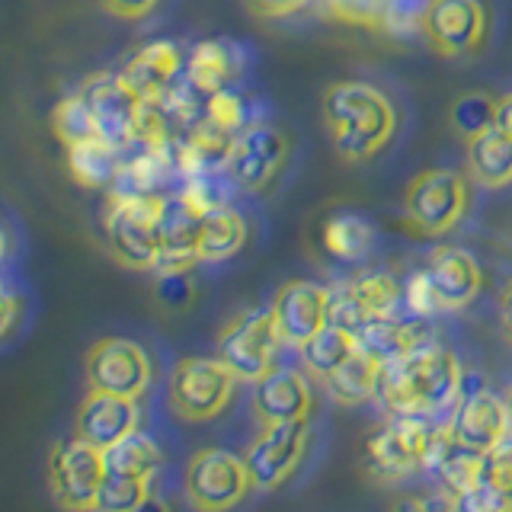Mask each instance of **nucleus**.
I'll list each match as a JSON object with an SVG mask.
<instances>
[{"mask_svg": "<svg viewBox=\"0 0 512 512\" xmlns=\"http://www.w3.org/2000/svg\"><path fill=\"white\" fill-rule=\"evenodd\" d=\"M464 384V368L455 352L439 343H423L388 365H381L378 404L388 413H423L436 420L452 413Z\"/></svg>", "mask_w": 512, "mask_h": 512, "instance_id": "f257e3e1", "label": "nucleus"}, {"mask_svg": "<svg viewBox=\"0 0 512 512\" xmlns=\"http://www.w3.org/2000/svg\"><path fill=\"white\" fill-rule=\"evenodd\" d=\"M320 112H324L333 151L349 164H365L381 154L394 141L400 125L391 96L365 80L330 84L320 100Z\"/></svg>", "mask_w": 512, "mask_h": 512, "instance_id": "f03ea898", "label": "nucleus"}, {"mask_svg": "<svg viewBox=\"0 0 512 512\" xmlns=\"http://www.w3.org/2000/svg\"><path fill=\"white\" fill-rule=\"evenodd\" d=\"M164 208L167 196L151 192H112L103 215V237L116 260L128 269H154L164 250Z\"/></svg>", "mask_w": 512, "mask_h": 512, "instance_id": "7ed1b4c3", "label": "nucleus"}, {"mask_svg": "<svg viewBox=\"0 0 512 512\" xmlns=\"http://www.w3.org/2000/svg\"><path fill=\"white\" fill-rule=\"evenodd\" d=\"M237 375L218 356H192L173 365L170 372V407L186 423H208L228 410Z\"/></svg>", "mask_w": 512, "mask_h": 512, "instance_id": "20e7f679", "label": "nucleus"}, {"mask_svg": "<svg viewBox=\"0 0 512 512\" xmlns=\"http://www.w3.org/2000/svg\"><path fill=\"white\" fill-rule=\"evenodd\" d=\"M279 346H282V336L276 327V317H272V308L240 311L231 324L221 330L215 356L231 368L237 381L256 384L272 365H276Z\"/></svg>", "mask_w": 512, "mask_h": 512, "instance_id": "39448f33", "label": "nucleus"}, {"mask_svg": "<svg viewBox=\"0 0 512 512\" xmlns=\"http://www.w3.org/2000/svg\"><path fill=\"white\" fill-rule=\"evenodd\" d=\"M106 474L109 468L103 448L80 439L77 432L71 439L55 442L52 455H48V484L64 509H93Z\"/></svg>", "mask_w": 512, "mask_h": 512, "instance_id": "423d86ee", "label": "nucleus"}, {"mask_svg": "<svg viewBox=\"0 0 512 512\" xmlns=\"http://www.w3.org/2000/svg\"><path fill=\"white\" fill-rule=\"evenodd\" d=\"M186 496L196 509L224 512L244 503V496L253 490L247 461L224 448H202L186 464Z\"/></svg>", "mask_w": 512, "mask_h": 512, "instance_id": "0eeeda50", "label": "nucleus"}, {"mask_svg": "<svg viewBox=\"0 0 512 512\" xmlns=\"http://www.w3.org/2000/svg\"><path fill=\"white\" fill-rule=\"evenodd\" d=\"M436 420L423 413H391L372 439L365 445V458L372 471L384 480L407 477L423 468L426 448L432 439Z\"/></svg>", "mask_w": 512, "mask_h": 512, "instance_id": "6e6552de", "label": "nucleus"}, {"mask_svg": "<svg viewBox=\"0 0 512 512\" xmlns=\"http://www.w3.org/2000/svg\"><path fill=\"white\" fill-rule=\"evenodd\" d=\"M404 208L426 234H448L468 212V183L458 170H423L410 180Z\"/></svg>", "mask_w": 512, "mask_h": 512, "instance_id": "1a4fd4ad", "label": "nucleus"}, {"mask_svg": "<svg viewBox=\"0 0 512 512\" xmlns=\"http://www.w3.org/2000/svg\"><path fill=\"white\" fill-rule=\"evenodd\" d=\"M84 375L90 391L122 394V397H141L151 384V359L135 340L122 336H106L93 343L84 359Z\"/></svg>", "mask_w": 512, "mask_h": 512, "instance_id": "9d476101", "label": "nucleus"}, {"mask_svg": "<svg viewBox=\"0 0 512 512\" xmlns=\"http://www.w3.org/2000/svg\"><path fill=\"white\" fill-rule=\"evenodd\" d=\"M288 160V135L272 122H247L234 138L228 173L244 192H263Z\"/></svg>", "mask_w": 512, "mask_h": 512, "instance_id": "9b49d317", "label": "nucleus"}, {"mask_svg": "<svg viewBox=\"0 0 512 512\" xmlns=\"http://www.w3.org/2000/svg\"><path fill=\"white\" fill-rule=\"evenodd\" d=\"M490 16L480 0H432L423 36L442 58L477 55L487 42Z\"/></svg>", "mask_w": 512, "mask_h": 512, "instance_id": "f8f14e48", "label": "nucleus"}, {"mask_svg": "<svg viewBox=\"0 0 512 512\" xmlns=\"http://www.w3.org/2000/svg\"><path fill=\"white\" fill-rule=\"evenodd\" d=\"M400 298H404V292H400V282L391 272H368V276L343 279L330 288V324L359 333L372 320L391 317Z\"/></svg>", "mask_w": 512, "mask_h": 512, "instance_id": "ddd939ff", "label": "nucleus"}, {"mask_svg": "<svg viewBox=\"0 0 512 512\" xmlns=\"http://www.w3.org/2000/svg\"><path fill=\"white\" fill-rule=\"evenodd\" d=\"M304 448H308V420L263 426V432L250 442L244 455L253 487L256 490L282 487L301 464Z\"/></svg>", "mask_w": 512, "mask_h": 512, "instance_id": "4468645a", "label": "nucleus"}, {"mask_svg": "<svg viewBox=\"0 0 512 512\" xmlns=\"http://www.w3.org/2000/svg\"><path fill=\"white\" fill-rule=\"evenodd\" d=\"M448 426H452L455 436L477 448V452H493L496 445L509 439V413H506V400L487 391V384H480L477 375L468 381L464 375L461 384V397L455 410L448 413Z\"/></svg>", "mask_w": 512, "mask_h": 512, "instance_id": "2eb2a0df", "label": "nucleus"}, {"mask_svg": "<svg viewBox=\"0 0 512 512\" xmlns=\"http://www.w3.org/2000/svg\"><path fill=\"white\" fill-rule=\"evenodd\" d=\"M269 308L276 317L282 343L298 349L330 324V288L304 279L285 282Z\"/></svg>", "mask_w": 512, "mask_h": 512, "instance_id": "dca6fc26", "label": "nucleus"}, {"mask_svg": "<svg viewBox=\"0 0 512 512\" xmlns=\"http://www.w3.org/2000/svg\"><path fill=\"white\" fill-rule=\"evenodd\" d=\"M84 96L93 106L96 125H100V135L116 144L119 151L132 148L138 138V106L141 100L122 84L119 74H90L84 84H80Z\"/></svg>", "mask_w": 512, "mask_h": 512, "instance_id": "f3484780", "label": "nucleus"}, {"mask_svg": "<svg viewBox=\"0 0 512 512\" xmlns=\"http://www.w3.org/2000/svg\"><path fill=\"white\" fill-rule=\"evenodd\" d=\"M253 416L260 426H276V423H295L308 420L314 407L311 384L301 372L285 365H272L269 372L253 384L250 397Z\"/></svg>", "mask_w": 512, "mask_h": 512, "instance_id": "a211bd4d", "label": "nucleus"}, {"mask_svg": "<svg viewBox=\"0 0 512 512\" xmlns=\"http://www.w3.org/2000/svg\"><path fill=\"white\" fill-rule=\"evenodd\" d=\"M484 458H487L484 452L464 445L445 420V423H436V429H432L423 471L436 477L442 490L464 496L480 484V477H484Z\"/></svg>", "mask_w": 512, "mask_h": 512, "instance_id": "6ab92c4d", "label": "nucleus"}, {"mask_svg": "<svg viewBox=\"0 0 512 512\" xmlns=\"http://www.w3.org/2000/svg\"><path fill=\"white\" fill-rule=\"evenodd\" d=\"M186 71V52L170 39H157L141 45L138 52L125 61V68L119 71L122 84L132 90L138 100H160L167 96L176 80Z\"/></svg>", "mask_w": 512, "mask_h": 512, "instance_id": "aec40b11", "label": "nucleus"}, {"mask_svg": "<svg viewBox=\"0 0 512 512\" xmlns=\"http://www.w3.org/2000/svg\"><path fill=\"white\" fill-rule=\"evenodd\" d=\"M423 272L432 285L439 311L468 308L484 285V272H480L477 260L461 247H436L429 253Z\"/></svg>", "mask_w": 512, "mask_h": 512, "instance_id": "412c9836", "label": "nucleus"}, {"mask_svg": "<svg viewBox=\"0 0 512 512\" xmlns=\"http://www.w3.org/2000/svg\"><path fill=\"white\" fill-rule=\"evenodd\" d=\"M138 420H141V413H138L135 397L87 391V397L80 400L77 416H74V432L80 439H87L106 452L109 445H116L128 432H135Z\"/></svg>", "mask_w": 512, "mask_h": 512, "instance_id": "4be33fe9", "label": "nucleus"}, {"mask_svg": "<svg viewBox=\"0 0 512 512\" xmlns=\"http://www.w3.org/2000/svg\"><path fill=\"white\" fill-rule=\"evenodd\" d=\"M244 74V52L231 39H205L186 55L183 80L199 90L205 100L221 90H231Z\"/></svg>", "mask_w": 512, "mask_h": 512, "instance_id": "5701e85b", "label": "nucleus"}, {"mask_svg": "<svg viewBox=\"0 0 512 512\" xmlns=\"http://www.w3.org/2000/svg\"><path fill=\"white\" fill-rule=\"evenodd\" d=\"M468 170L484 189H503L512 183V132L503 125H490L484 132L464 138Z\"/></svg>", "mask_w": 512, "mask_h": 512, "instance_id": "b1692460", "label": "nucleus"}, {"mask_svg": "<svg viewBox=\"0 0 512 512\" xmlns=\"http://www.w3.org/2000/svg\"><path fill=\"white\" fill-rule=\"evenodd\" d=\"M359 349L368 352L375 362L388 365L400 356H407L410 349L423 346L429 340V327L423 324V317H410V320H400V317H378L372 324H365L359 333Z\"/></svg>", "mask_w": 512, "mask_h": 512, "instance_id": "393cba45", "label": "nucleus"}, {"mask_svg": "<svg viewBox=\"0 0 512 512\" xmlns=\"http://www.w3.org/2000/svg\"><path fill=\"white\" fill-rule=\"evenodd\" d=\"M64 151H68V170L80 186H87V189L116 186L119 170H122V151L116 144H109L103 135L77 141Z\"/></svg>", "mask_w": 512, "mask_h": 512, "instance_id": "a878e982", "label": "nucleus"}, {"mask_svg": "<svg viewBox=\"0 0 512 512\" xmlns=\"http://www.w3.org/2000/svg\"><path fill=\"white\" fill-rule=\"evenodd\" d=\"M247 218L237 212L231 205H221L215 212H208L202 218V228H199V244L196 253L202 263H224L237 256L247 244Z\"/></svg>", "mask_w": 512, "mask_h": 512, "instance_id": "bb28decb", "label": "nucleus"}, {"mask_svg": "<svg viewBox=\"0 0 512 512\" xmlns=\"http://www.w3.org/2000/svg\"><path fill=\"white\" fill-rule=\"evenodd\" d=\"M378 378H381V362H375L368 352L356 349L340 368H333L324 378V384H327V394L333 397V404L359 407L378 394Z\"/></svg>", "mask_w": 512, "mask_h": 512, "instance_id": "cd10ccee", "label": "nucleus"}, {"mask_svg": "<svg viewBox=\"0 0 512 512\" xmlns=\"http://www.w3.org/2000/svg\"><path fill=\"white\" fill-rule=\"evenodd\" d=\"M356 349H359L356 333H349L346 327H336V324H327L320 333H314L308 343L298 346L301 365L308 368L317 381H324L333 368H340Z\"/></svg>", "mask_w": 512, "mask_h": 512, "instance_id": "c85d7f7f", "label": "nucleus"}, {"mask_svg": "<svg viewBox=\"0 0 512 512\" xmlns=\"http://www.w3.org/2000/svg\"><path fill=\"white\" fill-rule=\"evenodd\" d=\"M180 138H183V148L189 151L192 160H196L199 170H228V157H231L237 132L202 116V119L192 122L186 128V135H180Z\"/></svg>", "mask_w": 512, "mask_h": 512, "instance_id": "c756f323", "label": "nucleus"}, {"mask_svg": "<svg viewBox=\"0 0 512 512\" xmlns=\"http://www.w3.org/2000/svg\"><path fill=\"white\" fill-rule=\"evenodd\" d=\"M375 244V231L362 215H352V212H340L333 215L324 224V250L336 260H362V256L372 250Z\"/></svg>", "mask_w": 512, "mask_h": 512, "instance_id": "7c9ffc66", "label": "nucleus"}, {"mask_svg": "<svg viewBox=\"0 0 512 512\" xmlns=\"http://www.w3.org/2000/svg\"><path fill=\"white\" fill-rule=\"evenodd\" d=\"M106 468L109 474H128V477H154L160 464V448L151 436H144L141 429L128 432L125 439L106 448Z\"/></svg>", "mask_w": 512, "mask_h": 512, "instance_id": "2f4dec72", "label": "nucleus"}, {"mask_svg": "<svg viewBox=\"0 0 512 512\" xmlns=\"http://www.w3.org/2000/svg\"><path fill=\"white\" fill-rule=\"evenodd\" d=\"M52 128H55V135H58V141L64 144V148H71V144H77V141H87V138L100 135V125H96L93 106L84 96V90L77 87V93H68L64 100L55 103Z\"/></svg>", "mask_w": 512, "mask_h": 512, "instance_id": "473e14b6", "label": "nucleus"}, {"mask_svg": "<svg viewBox=\"0 0 512 512\" xmlns=\"http://www.w3.org/2000/svg\"><path fill=\"white\" fill-rule=\"evenodd\" d=\"M151 503V480L148 477H128V474H106L96 506L103 512H135Z\"/></svg>", "mask_w": 512, "mask_h": 512, "instance_id": "72a5a7b5", "label": "nucleus"}, {"mask_svg": "<svg viewBox=\"0 0 512 512\" xmlns=\"http://www.w3.org/2000/svg\"><path fill=\"white\" fill-rule=\"evenodd\" d=\"M496 103L500 100H493V96H487V93H464L452 103L448 119H452L458 135L471 138L477 132H484V128L496 125Z\"/></svg>", "mask_w": 512, "mask_h": 512, "instance_id": "f704fd0d", "label": "nucleus"}, {"mask_svg": "<svg viewBox=\"0 0 512 512\" xmlns=\"http://www.w3.org/2000/svg\"><path fill=\"white\" fill-rule=\"evenodd\" d=\"M320 7H324V13L330 16V20L343 23V26L381 32L388 0H320Z\"/></svg>", "mask_w": 512, "mask_h": 512, "instance_id": "c9c22d12", "label": "nucleus"}, {"mask_svg": "<svg viewBox=\"0 0 512 512\" xmlns=\"http://www.w3.org/2000/svg\"><path fill=\"white\" fill-rule=\"evenodd\" d=\"M432 0H388V10H384V36L391 39H413L423 32L426 13H429Z\"/></svg>", "mask_w": 512, "mask_h": 512, "instance_id": "e433bc0d", "label": "nucleus"}, {"mask_svg": "<svg viewBox=\"0 0 512 512\" xmlns=\"http://www.w3.org/2000/svg\"><path fill=\"white\" fill-rule=\"evenodd\" d=\"M205 116L212 119V122H218V125H224V128H231V132H240V128H244L247 122H253L250 112H247V100L240 93H234V87L221 90L215 96H208V100H205Z\"/></svg>", "mask_w": 512, "mask_h": 512, "instance_id": "4c0bfd02", "label": "nucleus"}, {"mask_svg": "<svg viewBox=\"0 0 512 512\" xmlns=\"http://www.w3.org/2000/svg\"><path fill=\"white\" fill-rule=\"evenodd\" d=\"M480 480L500 493L503 500L509 503V509H512V436L506 442L496 445L493 452H487V458H484V477H480Z\"/></svg>", "mask_w": 512, "mask_h": 512, "instance_id": "58836bf2", "label": "nucleus"}, {"mask_svg": "<svg viewBox=\"0 0 512 512\" xmlns=\"http://www.w3.org/2000/svg\"><path fill=\"white\" fill-rule=\"evenodd\" d=\"M404 301L413 317H426V314H436L439 304H436V295H432V285L426 279V272H413L404 285Z\"/></svg>", "mask_w": 512, "mask_h": 512, "instance_id": "ea45409f", "label": "nucleus"}, {"mask_svg": "<svg viewBox=\"0 0 512 512\" xmlns=\"http://www.w3.org/2000/svg\"><path fill=\"white\" fill-rule=\"evenodd\" d=\"M157 298L170 304V308H183L192 301V282L189 272H170V276H157Z\"/></svg>", "mask_w": 512, "mask_h": 512, "instance_id": "a19ab883", "label": "nucleus"}, {"mask_svg": "<svg viewBox=\"0 0 512 512\" xmlns=\"http://www.w3.org/2000/svg\"><path fill=\"white\" fill-rule=\"evenodd\" d=\"M308 4L311 0H247L250 13L260 16V20H282V16H292Z\"/></svg>", "mask_w": 512, "mask_h": 512, "instance_id": "79ce46f5", "label": "nucleus"}, {"mask_svg": "<svg viewBox=\"0 0 512 512\" xmlns=\"http://www.w3.org/2000/svg\"><path fill=\"white\" fill-rule=\"evenodd\" d=\"M100 7L119 20H144L160 7V0H100Z\"/></svg>", "mask_w": 512, "mask_h": 512, "instance_id": "37998d69", "label": "nucleus"}, {"mask_svg": "<svg viewBox=\"0 0 512 512\" xmlns=\"http://www.w3.org/2000/svg\"><path fill=\"white\" fill-rule=\"evenodd\" d=\"M4 308H0V324H4V340H10V336L16 333V320H20L26 314V301L20 295L13 292H4Z\"/></svg>", "mask_w": 512, "mask_h": 512, "instance_id": "c03bdc74", "label": "nucleus"}, {"mask_svg": "<svg viewBox=\"0 0 512 512\" xmlns=\"http://www.w3.org/2000/svg\"><path fill=\"white\" fill-rule=\"evenodd\" d=\"M500 317H503V330H506L509 343H512V279L506 282L503 295H500Z\"/></svg>", "mask_w": 512, "mask_h": 512, "instance_id": "a18cd8bd", "label": "nucleus"}, {"mask_svg": "<svg viewBox=\"0 0 512 512\" xmlns=\"http://www.w3.org/2000/svg\"><path fill=\"white\" fill-rule=\"evenodd\" d=\"M496 125H503L506 132H512V93L500 96V103H496Z\"/></svg>", "mask_w": 512, "mask_h": 512, "instance_id": "49530a36", "label": "nucleus"}, {"mask_svg": "<svg viewBox=\"0 0 512 512\" xmlns=\"http://www.w3.org/2000/svg\"><path fill=\"white\" fill-rule=\"evenodd\" d=\"M503 400H506V413H509V436H512V384H509V388H506Z\"/></svg>", "mask_w": 512, "mask_h": 512, "instance_id": "de8ad7c7", "label": "nucleus"}]
</instances>
